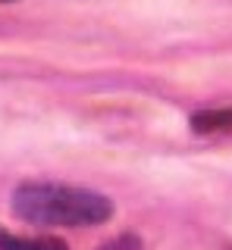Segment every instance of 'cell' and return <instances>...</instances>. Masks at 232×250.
Segmentation results:
<instances>
[{
	"label": "cell",
	"instance_id": "6da1fadb",
	"mask_svg": "<svg viewBox=\"0 0 232 250\" xmlns=\"http://www.w3.org/2000/svg\"><path fill=\"white\" fill-rule=\"evenodd\" d=\"M10 209L41 229H94L116 213L107 194L66 182H22L10 197Z\"/></svg>",
	"mask_w": 232,
	"mask_h": 250
},
{
	"label": "cell",
	"instance_id": "7a4b0ae2",
	"mask_svg": "<svg viewBox=\"0 0 232 250\" xmlns=\"http://www.w3.org/2000/svg\"><path fill=\"white\" fill-rule=\"evenodd\" d=\"M191 131L195 135H226L232 131V106L226 109H198V113H191Z\"/></svg>",
	"mask_w": 232,
	"mask_h": 250
},
{
	"label": "cell",
	"instance_id": "3957f363",
	"mask_svg": "<svg viewBox=\"0 0 232 250\" xmlns=\"http://www.w3.org/2000/svg\"><path fill=\"white\" fill-rule=\"evenodd\" d=\"M0 250H69L66 241L41 234V238H28V234H16L0 229Z\"/></svg>",
	"mask_w": 232,
	"mask_h": 250
},
{
	"label": "cell",
	"instance_id": "277c9868",
	"mask_svg": "<svg viewBox=\"0 0 232 250\" xmlns=\"http://www.w3.org/2000/svg\"><path fill=\"white\" fill-rule=\"evenodd\" d=\"M97 250H141V241H138V234H119V238L107 241L104 247Z\"/></svg>",
	"mask_w": 232,
	"mask_h": 250
},
{
	"label": "cell",
	"instance_id": "5b68a950",
	"mask_svg": "<svg viewBox=\"0 0 232 250\" xmlns=\"http://www.w3.org/2000/svg\"><path fill=\"white\" fill-rule=\"evenodd\" d=\"M0 3H13V0H0Z\"/></svg>",
	"mask_w": 232,
	"mask_h": 250
}]
</instances>
